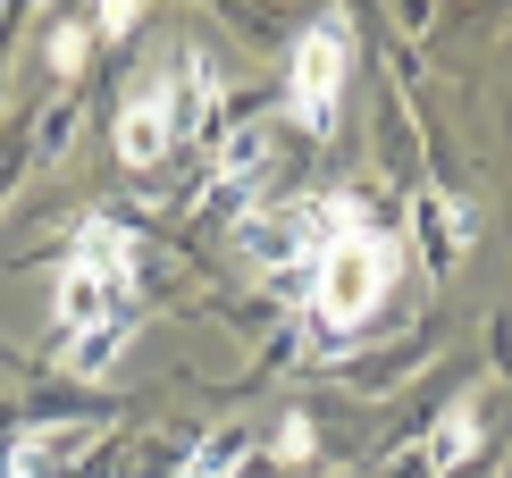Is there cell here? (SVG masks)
<instances>
[{"mask_svg": "<svg viewBox=\"0 0 512 478\" xmlns=\"http://www.w3.org/2000/svg\"><path fill=\"white\" fill-rule=\"evenodd\" d=\"M345 76H353V42H345V17H319V26L294 42V68H286V101L311 135L336 126V101H345Z\"/></svg>", "mask_w": 512, "mask_h": 478, "instance_id": "obj_4", "label": "cell"}, {"mask_svg": "<svg viewBox=\"0 0 512 478\" xmlns=\"http://www.w3.org/2000/svg\"><path fill=\"white\" fill-rule=\"evenodd\" d=\"M51 319H59V353H68V369L76 378H101V369L118 361L126 328H135V235L110 227V219H84L68 260H59Z\"/></svg>", "mask_w": 512, "mask_h": 478, "instance_id": "obj_1", "label": "cell"}, {"mask_svg": "<svg viewBox=\"0 0 512 478\" xmlns=\"http://www.w3.org/2000/svg\"><path fill=\"white\" fill-rule=\"evenodd\" d=\"M236 462H244V428H219V437H210L177 478H236Z\"/></svg>", "mask_w": 512, "mask_h": 478, "instance_id": "obj_7", "label": "cell"}, {"mask_svg": "<svg viewBox=\"0 0 512 478\" xmlns=\"http://www.w3.org/2000/svg\"><path fill=\"white\" fill-rule=\"evenodd\" d=\"M84 42H93V26H51V51H42L51 76H76L84 68Z\"/></svg>", "mask_w": 512, "mask_h": 478, "instance_id": "obj_8", "label": "cell"}, {"mask_svg": "<svg viewBox=\"0 0 512 478\" xmlns=\"http://www.w3.org/2000/svg\"><path fill=\"white\" fill-rule=\"evenodd\" d=\"M395 269H403V244H395V235H378V227H370V210H361V219H353V227H336V235H328V252L311 260L303 302L328 319V328H361V319L387 302Z\"/></svg>", "mask_w": 512, "mask_h": 478, "instance_id": "obj_2", "label": "cell"}, {"mask_svg": "<svg viewBox=\"0 0 512 478\" xmlns=\"http://www.w3.org/2000/svg\"><path fill=\"white\" fill-rule=\"evenodd\" d=\"M84 26H93V34H135V26H143V9H135V0H101Z\"/></svg>", "mask_w": 512, "mask_h": 478, "instance_id": "obj_9", "label": "cell"}, {"mask_svg": "<svg viewBox=\"0 0 512 478\" xmlns=\"http://www.w3.org/2000/svg\"><path fill=\"white\" fill-rule=\"evenodd\" d=\"M210 110H219V76H210V59L185 51L168 76H152V84L126 93V110H118V160H126V168L168 160V143H185Z\"/></svg>", "mask_w": 512, "mask_h": 478, "instance_id": "obj_3", "label": "cell"}, {"mask_svg": "<svg viewBox=\"0 0 512 478\" xmlns=\"http://www.w3.org/2000/svg\"><path fill=\"white\" fill-rule=\"evenodd\" d=\"M479 445V411H471V395H462L454 411H445V420L429 428V445H420V478H437V470H454L462 453Z\"/></svg>", "mask_w": 512, "mask_h": 478, "instance_id": "obj_6", "label": "cell"}, {"mask_svg": "<svg viewBox=\"0 0 512 478\" xmlns=\"http://www.w3.org/2000/svg\"><path fill=\"white\" fill-rule=\"evenodd\" d=\"M76 445H93V428L68 420V428H26V437L0 445V478H59L76 462Z\"/></svg>", "mask_w": 512, "mask_h": 478, "instance_id": "obj_5", "label": "cell"}, {"mask_svg": "<svg viewBox=\"0 0 512 478\" xmlns=\"http://www.w3.org/2000/svg\"><path fill=\"white\" fill-rule=\"evenodd\" d=\"M277 453H286V462H303V453H311V420H286V428H277Z\"/></svg>", "mask_w": 512, "mask_h": 478, "instance_id": "obj_10", "label": "cell"}]
</instances>
